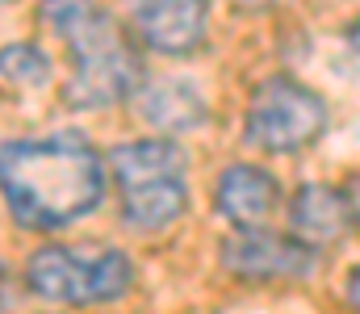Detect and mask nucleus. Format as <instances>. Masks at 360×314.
Masks as SVG:
<instances>
[{
    "label": "nucleus",
    "mask_w": 360,
    "mask_h": 314,
    "mask_svg": "<svg viewBox=\"0 0 360 314\" xmlns=\"http://www.w3.org/2000/svg\"><path fill=\"white\" fill-rule=\"evenodd\" d=\"M344 197H348V214H352V222L360 226V176L348 185V189H344Z\"/></svg>",
    "instance_id": "ddd939ff"
},
{
    "label": "nucleus",
    "mask_w": 360,
    "mask_h": 314,
    "mask_svg": "<svg viewBox=\"0 0 360 314\" xmlns=\"http://www.w3.org/2000/svg\"><path fill=\"white\" fill-rule=\"evenodd\" d=\"M117 193H122V218L130 230H164L172 226L188 206L184 185V151L168 138H134L113 147L109 155Z\"/></svg>",
    "instance_id": "7ed1b4c3"
},
{
    "label": "nucleus",
    "mask_w": 360,
    "mask_h": 314,
    "mask_svg": "<svg viewBox=\"0 0 360 314\" xmlns=\"http://www.w3.org/2000/svg\"><path fill=\"white\" fill-rule=\"evenodd\" d=\"M281 202V189L264 168L256 164H235L222 172L218 181V214L226 222H235L239 230H252V226H264Z\"/></svg>",
    "instance_id": "6e6552de"
},
{
    "label": "nucleus",
    "mask_w": 360,
    "mask_h": 314,
    "mask_svg": "<svg viewBox=\"0 0 360 314\" xmlns=\"http://www.w3.org/2000/svg\"><path fill=\"white\" fill-rule=\"evenodd\" d=\"M134 34L160 55H193L210 30V0H134Z\"/></svg>",
    "instance_id": "0eeeda50"
},
{
    "label": "nucleus",
    "mask_w": 360,
    "mask_h": 314,
    "mask_svg": "<svg viewBox=\"0 0 360 314\" xmlns=\"http://www.w3.org/2000/svg\"><path fill=\"white\" fill-rule=\"evenodd\" d=\"M143 117L168 134L180 130H197L205 122V97L197 93V84H184V80H155V84H143Z\"/></svg>",
    "instance_id": "9d476101"
},
{
    "label": "nucleus",
    "mask_w": 360,
    "mask_h": 314,
    "mask_svg": "<svg viewBox=\"0 0 360 314\" xmlns=\"http://www.w3.org/2000/svg\"><path fill=\"white\" fill-rule=\"evenodd\" d=\"M0 76L13 84H46L51 80V63L38 46L21 42V46H4L0 51Z\"/></svg>",
    "instance_id": "9b49d317"
},
{
    "label": "nucleus",
    "mask_w": 360,
    "mask_h": 314,
    "mask_svg": "<svg viewBox=\"0 0 360 314\" xmlns=\"http://www.w3.org/2000/svg\"><path fill=\"white\" fill-rule=\"evenodd\" d=\"M344 298H348V306L360 314V264L348 273V285H344Z\"/></svg>",
    "instance_id": "f8f14e48"
},
{
    "label": "nucleus",
    "mask_w": 360,
    "mask_h": 314,
    "mask_svg": "<svg viewBox=\"0 0 360 314\" xmlns=\"http://www.w3.org/2000/svg\"><path fill=\"white\" fill-rule=\"evenodd\" d=\"M42 17L68 42L76 59V76L68 84V105L105 109L126 101L139 89V59L122 30L96 8V0H46Z\"/></svg>",
    "instance_id": "f03ea898"
},
{
    "label": "nucleus",
    "mask_w": 360,
    "mask_h": 314,
    "mask_svg": "<svg viewBox=\"0 0 360 314\" xmlns=\"http://www.w3.org/2000/svg\"><path fill=\"white\" fill-rule=\"evenodd\" d=\"M222 264L243 281H289V277H306L319 264V256L306 239L252 226V230H235L222 243Z\"/></svg>",
    "instance_id": "423d86ee"
},
{
    "label": "nucleus",
    "mask_w": 360,
    "mask_h": 314,
    "mask_svg": "<svg viewBox=\"0 0 360 314\" xmlns=\"http://www.w3.org/2000/svg\"><path fill=\"white\" fill-rule=\"evenodd\" d=\"M4 285H8V277H4V264H0V302H4Z\"/></svg>",
    "instance_id": "2eb2a0df"
},
{
    "label": "nucleus",
    "mask_w": 360,
    "mask_h": 314,
    "mask_svg": "<svg viewBox=\"0 0 360 314\" xmlns=\"http://www.w3.org/2000/svg\"><path fill=\"white\" fill-rule=\"evenodd\" d=\"M0 189L25 230H63L105 197V164L84 134L21 138L0 147Z\"/></svg>",
    "instance_id": "f257e3e1"
},
{
    "label": "nucleus",
    "mask_w": 360,
    "mask_h": 314,
    "mask_svg": "<svg viewBox=\"0 0 360 314\" xmlns=\"http://www.w3.org/2000/svg\"><path fill=\"white\" fill-rule=\"evenodd\" d=\"M235 4H239V8H269L272 0H235Z\"/></svg>",
    "instance_id": "4468645a"
},
{
    "label": "nucleus",
    "mask_w": 360,
    "mask_h": 314,
    "mask_svg": "<svg viewBox=\"0 0 360 314\" xmlns=\"http://www.w3.org/2000/svg\"><path fill=\"white\" fill-rule=\"evenodd\" d=\"M327 130V105L306 84L276 76L256 89L248 105V143L260 151H302Z\"/></svg>",
    "instance_id": "39448f33"
},
{
    "label": "nucleus",
    "mask_w": 360,
    "mask_h": 314,
    "mask_svg": "<svg viewBox=\"0 0 360 314\" xmlns=\"http://www.w3.org/2000/svg\"><path fill=\"white\" fill-rule=\"evenodd\" d=\"M25 277H30V289L46 302L101 306L130 289L134 268L117 247H105L96 256L72 251V247H42V251H34Z\"/></svg>",
    "instance_id": "20e7f679"
},
{
    "label": "nucleus",
    "mask_w": 360,
    "mask_h": 314,
    "mask_svg": "<svg viewBox=\"0 0 360 314\" xmlns=\"http://www.w3.org/2000/svg\"><path fill=\"white\" fill-rule=\"evenodd\" d=\"M289 222H293V235L306 239L310 247H323V243H340L352 214H348V197L331 185H302L293 193V206H289Z\"/></svg>",
    "instance_id": "1a4fd4ad"
}]
</instances>
